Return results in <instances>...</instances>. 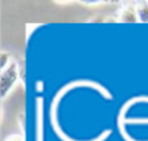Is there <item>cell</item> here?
Instances as JSON below:
<instances>
[{
	"mask_svg": "<svg viewBox=\"0 0 148 141\" xmlns=\"http://www.w3.org/2000/svg\"><path fill=\"white\" fill-rule=\"evenodd\" d=\"M19 82V64L13 60L6 68L0 70V98L6 99Z\"/></svg>",
	"mask_w": 148,
	"mask_h": 141,
	"instance_id": "obj_1",
	"label": "cell"
},
{
	"mask_svg": "<svg viewBox=\"0 0 148 141\" xmlns=\"http://www.w3.org/2000/svg\"><path fill=\"white\" fill-rule=\"evenodd\" d=\"M116 22H122V23H135L139 22L138 21V15H136V8L135 3H123L118 12H116Z\"/></svg>",
	"mask_w": 148,
	"mask_h": 141,
	"instance_id": "obj_2",
	"label": "cell"
},
{
	"mask_svg": "<svg viewBox=\"0 0 148 141\" xmlns=\"http://www.w3.org/2000/svg\"><path fill=\"white\" fill-rule=\"evenodd\" d=\"M135 8H136L138 21L141 23H148V2H145V0L135 2Z\"/></svg>",
	"mask_w": 148,
	"mask_h": 141,
	"instance_id": "obj_3",
	"label": "cell"
},
{
	"mask_svg": "<svg viewBox=\"0 0 148 141\" xmlns=\"http://www.w3.org/2000/svg\"><path fill=\"white\" fill-rule=\"evenodd\" d=\"M15 58L12 57V54L10 52H8V51H3L2 54H0V70H3V68H6L12 61H13Z\"/></svg>",
	"mask_w": 148,
	"mask_h": 141,
	"instance_id": "obj_4",
	"label": "cell"
},
{
	"mask_svg": "<svg viewBox=\"0 0 148 141\" xmlns=\"http://www.w3.org/2000/svg\"><path fill=\"white\" fill-rule=\"evenodd\" d=\"M6 141H25V138L21 134H12V135H9L6 138Z\"/></svg>",
	"mask_w": 148,
	"mask_h": 141,
	"instance_id": "obj_5",
	"label": "cell"
}]
</instances>
